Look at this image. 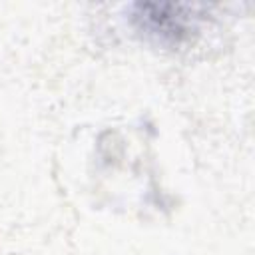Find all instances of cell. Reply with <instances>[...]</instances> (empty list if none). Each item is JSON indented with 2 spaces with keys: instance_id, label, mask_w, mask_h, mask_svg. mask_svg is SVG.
I'll return each mask as SVG.
<instances>
[{
  "instance_id": "cell-1",
  "label": "cell",
  "mask_w": 255,
  "mask_h": 255,
  "mask_svg": "<svg viewBox=\"0 0 255 255\" xmlns=\"http://www.w3.org/2000/svg\"><path fill=\"white\" fill-rule=\"evenodd\" d=\"M195 18V6L183 4H135V12L131 14L137 30L173 42L193 30Z\"/></svg>"
}]
</instances>
